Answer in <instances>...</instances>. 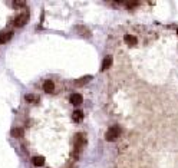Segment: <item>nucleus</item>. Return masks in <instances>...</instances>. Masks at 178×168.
I'll use <instances>...</instances> for the list:
<instances>
[{"label":"nucleus","mask_w":178,"mask_h":168,"mask_svg":"<svg viewBox=\"0 0 178 168\" xmlns=\"http://www.w3.org/2000/svg\"><path fill=\"white\" fill-rule=\"evenodd\" d=\"M28 22H29V13L26 12V13L19 14L17 17L14 19V26H16V28H22V26H24Z\"/></svg>","instance_id":"obj_1"},{"label":"nucleus","mask_w":178,"mask_h":168,"mask_svg":"<svg viewBox=\"0 0 178 168\" xmlns=\"http://www.w3.org/2000/svg\"><path fill=\"white\" fill-rule=\"evenodd\" d=\"M119 134H121V129H119L118 126H112V128L106 132V140L108 141H115L118 136H119Z\"/></svg>","instance_id":"obj_2"},{"label":"nucleus","mask_w":178,"mask_h":168,"mask_svg":"<svg viewBox=\"0 0 178 168\" xmlns=\"http://www.w3.org/2000/svg\"><path fill=\"white\" fill-rule=\"evenodd\" d=\"M32 162L35 167H42V165H45L46 159L43 158V157H40V155H38V157H33L32 158Z\"/></svg>","instance_id":"obj_3"},{"label":"nucleus","mask_w":178,"mask_h":168,"mask_svg":"<svg viewBox=\"0 0 178 168\" xmlns=\"http://www.w3.org/2000/svg\"><path fill=\"white\" fill-rule=\"evenodd\" d=\"M83 144V135L82 134H76L75 135V148H76V152L79 151V148L82 147Z\"/></svg>","instance_id":"obj_4"},{"label":"nucleus","mask_w":178,"mask_h":168,"mask_svg":"<svg viewBox=\"0 0 178 168\" xmlns=\"http://www.w3.org/2000/svg\"><path fill=\"white\" fill-rule=\"evenodd\" d=\"M13 33L12 32H6V33H0V43H7L12 39Z\"/></svg>","instance_id":"obj_5"},{"label":"nucleus","mask_w":178,"mask_h":168,"mask_svg":"<svg viewBox=\"0 0 178 168\" xmlns=\"http://www.w3.org/2000/svg\"><path fill=\"white\" fill-rule=\"evenodd\" d=\"M43 89H45V92L46 93L53 92V89H55V84H53L52 80H46V82L43 84Z\"/></svg>","instance_id":"obj_6"},{"label":"nucleus","mask_w":178,"mask_h":168,"mask_svg":"<svg viewBox=\"0 0 178 168\" xmlns=\"http://www.w3.org/2000/svg\"><path fill=\"white\" fill-rule=\"evenodd\" d=\"M70 102L73 103L75 106H78V105H80V103H82V96H80L79 93H73V95L70 96Z\"/></svg>","instance_id":"obj_7"},{"label":"nucleus","mask_w":178,"mask_h":168,"mask_svg":"<svg viewBox=\"0 0 178 168\" xmlns=\"http://www.w3.org/2000/svg\"><path fill=\"white\" fill-rule=\"evenodd\" d=\"M111 65H112V58H111V56H106V58L103 59V62H102V68H101V69L106 70Z\"/></svg>","instance_id":"obj_8"},{"label":"nucleus","mask_w":178,"mask_h":168,"mask_svg":"<svg viewBox=\"0 0 178 168\" xmlns=\"http://www.w3.org/2000/svg\"><path fill=\"white\" fill-rule=\"evenodd\" d=\"M72 118H73V121L75 122H79L82 118H83V112L79 111V109H76L73 114H72Z\"/></svg>","instance_id":"obj_9"},{"label":"nucleus","mask_w":178,"mask_h":168,"mask_svg":"<svg viewBox=\"0 0 178 168\" xmlns=\"http://www.w3.org/2000/svg\"><path fill=\"white\" fill-rule=\"evenodd\" d=\"M89 80H92V76H89V75H88V76H83V78L78 79L75 84H76V86H82V85H85L86 82H89Z\"/></svg>","instance_id":"obj_10"},{"label":"nucleus","mask_w":178,"mask_h":168,"mask_svg":"<svg viewBox=\"0 0 178 168\" xmlns=\"http://www.w3.org/2000/svg\"><path fill=\"white\" fill-rule=\"evenodd\" d=\"M125 42H127L129 46H135V45H136V37L127 35V36H125Z\"/></svg>","instance_id":"obj_11"},{"label":"nucleus","mask_w":178,"mask_h":168,"mask_svg":"<svg viewBox=\"0 0 178 168\" xmlns=\"http://www.w3.org/2000/svg\"><path fill=\"white\" fill-rule=\"evenodd\" d=\"M12 136H16V138H20V136H23V129L22 128H14V129H12Z\"/></svg>","instance_id":"obj_12"},{"label":"nucleus","mask_w":178,"mask_h":168,"mask_svg":"<svg viewBox=\"0 0 178 168\" xmlns=\"http://www.w3.org/2000/svg\"><path fill=\"white\" fill-rule=\"evenodd\" d=\"M13 3H14V6H17V7H23V6H26V2H24V0H14Z\"/></svg>","instance_id":"obj_13"},{"label":"nucleus","mask_w":178,"mask_h":168,"mask_svg":"<svg viewBox=\"0 0 178 168\" xmlns=\"http://www.w3.org/2000/svg\"><path fill=\"white\" fill-rule=\"evenodd\" d=\"M26 101L28 102H35V101H38V98H35L33 95H26Z\"/></svg>","instance_id":"obj_14"},{"label":"nucleus","mask_w":178,"mask_h":168,"mask_svg":"<svg viewBox=\"0 0 178 168\" xmlns=\"http://www.w3.org/2000/svg\"><path fill=\"white\" fill-rule=\"evenodd\" d=\"M78 32H79L80 33V35H86V36H89V32H88V30H86V29H82V28H78Z\"/></svg>","instance_id":"obj_15"},{"label":"nucleus","mask_w":178,"mask_h":168,"mask_svg":"<svg viewBox=\"0 0 178 168\" xmlns=\"http://www.w3.org/2000/svg\"><path fill=\"white\" fill-rule=\"evenodd\" d=\"M127 3H128V5H127L128 7H134V6H136L139 2H127Z\"/></svg>","instance_id":"obj_16"},{"label":"nucleus","mask_w":178,"mask_h":168,"mask_svg":"<svg viewBox=\"0 0 178 168\" xmlns=\"http://www.w3.org/2000/svg\"><path fill=\"white\" fill-rule=\"evenodd\" d=\"M177 35H178V30H177Z\"/></svg>","instance_id":"obj_17"}]
</instances>
